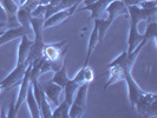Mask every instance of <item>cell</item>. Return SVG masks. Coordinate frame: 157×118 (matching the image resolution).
I'll list each match as a JSON object with an SVG mask.
<instances>
[{
    "label": "cell",
    "mask_w": 157,
    "mask_h": 118,
    "mask_svg": "<svg viewBox=\"0 0 157 118\" xmlns=\"http://www.w3.org/2000/svg\"><path fill=\"white\" fill-rule=\"evenodd\" d=\"M98 29L97 26L94 25V31L91 32V36H90V39H89V46H87V52H86V59H85V63H84V66L89 65V62H90V58H91V55L94 52V47L98 43Z\"/></svg>",
    "instance_id": "ac0fdd59"
},
{
    "label": "cell",
    "mask_w": 157,
    "mask_h": 118,
    "mask_svg": "<svg viewBox=\"0 0 157 118\" xmlns=\"http://www.w3.org/2000/svg\"><path fill=\"white\" fill-rule=\"evenodd\" d=\"M51 82L64 89V86L66 85V83L69 82V77H67V73H66L65 65H63L58 71H56L55 74H53V78L51 79Z\"/></svg>",
    "instance_id": "d6986e66"
},
{
    "label": "cell",
    "mask_w": 157,
    "mask_h": 118,
    "mask_svg": "<svg viewBox=\"0 0 157 118\" xmlns=\"http://www.w3.org/2000/svg\"><path fill=\"white\" fill-rule=\"evenodd\" d=\"M19 1H20V5H23V4L25 2V1H26V0H19Z\"/></svg>",
    "instance_id": "1f68e13d"
},
{
    "label": "cell",
    "mask_w": 157,
    "mask_h": 118,
    "mask_svg": "<svg viewBox=\"0 0 157 118\" xmlns=\"http://www.w3.org/2000/svg\"><path fill=\"white\" fill-rule=\"evenodd\" d=\"M156 38H157V23L156 21H149L148 27L145 30V33H144V36H142V40L138 45L141 47H144V45L150 39H156Z\"/></svg>",
    "instance_id": "9a60e30c"
},
{
    "label": "cell",
    "mask_w": 157,
    "mask_h": 118,
    "mask_svg": "<svg viewBox=\"0 0 157 118\" xmlns=\"http://www.w3.org/2000/svg\"><path fill=\"white\" fill-rule=\"evenodd\" d=\"M30 70H31V64L27 66L26 72L24 74V78L21 80V83H20V90H19V93H18V97H17V101H16L17 113H18V111L20 110L21 105H23L25 99H26V94H27V91H29V86L31 84V82H30Z\"/></svg>",
    "instance_id": "ba28073f"
},
{
    "label": "cell",
    "mask_w": 157,
    "mask_h": 118,
    "mask_svg": "<svg viewBox=\"0 0 157 118\" xmlns=\"http://www.w3.org/2000/svg\"><path fill=\"white\" fill-rule=\"evenodd\" d=\"M66 44H67V40L59 41L57 44L45 45L44 51H43L44 58L48 62H56V60H59V59H64L65 53L67 52V45Z\"/></svg>",
    "instance_id": "5b68a950"
},
{
    "label": "cell",
    "mask_w": 157,
    "mask_h": 118,
    "mask_svg": "<svg viewBox=\"0 0 157 118\" xmlns=\"http://www.w3.org/2000/svg\"><path fill=\"white\" fill-rule=\"evenodd\" d=\"M89 83H83L80 84L75 93V97H73V101L72 103L77 104L79 106H83L85 108L86 106V97H87V90H89Z\"/></svg>",
    "instance_id": "5bb4252c"
},
{
    "label": "cell",
    "mask_w": 157,
    "mask_h": 118,
    "mask_svg": "<svg viewBox=\"0 0 157 118\" xmlns=\"http://www.w3.org/2000/svg\"><path fill=\"white\" fill-rule=\"evenodd\" d=\"M16 101H17L16 96H13L12 99H11V103H10V109H8V113H7L8 118H14L18 115L16 112Z\"/></svg>",
    "instance_id": "d4e9b609"
},
{
    "label": "cell",
    "mask_w": 157,
    "mask_h": 118,
    "mask_svg": "<svg viewBox=\"0 0 157 118\" xmlns=\"http://www.w3.org/2000/svg\"><path fill=\"white\" fill-rule=\"evenodd\" d=\"M79 84L78 83H76L73 79H69V82L66 83V85L64 86V91H65V98H64V101L67 103L69 105L72 104V101H73V97H75V93H76V91H77V89H78Z\"/></svg>",
    "instance_id": "e0dca14e"
},
{
    "label": "cell",
    "mask_w": 157,
    "mask_h": 118,
    "mask_svg": "<svg viewBox=\"0 0 157 118\" xmlns=\"http://www.w3.org/2000/svg\"><path fill=\"white\" fill-rule=\"evenodd\" d=\"M134 109L142 117H157V94L144 92Z\"/></svg>",
    "instance_id": "6da1fadb"
},
{
    "label": "cell",
    "mask_w": 157,
    "mask_h": 118,
    "mask_svg": "<svg viewBox=\"0 0 157 118\" xmlns=\"http://www.w3.org/2000/svg\"><path fill=\"white\" fill-rule=\"evenodd\" d=\"M142 36L138 33L137 30V25H130V31H129V39H128V50H126V55H131V52L134 51L136 46L141 43Z\"/></svg>",
    "instance_id": "7c38bea8"
},
{
    "label": "cell",
    "mask_w": 157,
    "mask_h": 118,
    "mask_svg": "<svg viewBox=\"0 0 157 118\" xmlns=\"http://www.w3.org/2000/svg\"><path fill=\"white\" fill-rule=\"evenodd\" d=\"M82 1H83V2L85 4V6H86V5H90V4H94V2H96L97 0H82Z\"/></svg>",
    "instance_id": "4dcf8cb0"
},
{
    "label": "cell",
    "mask_w": 157,
    "mask_h": 118,
    "mask_svg": "<svg viewBox=\"0 0 157 118\" xmlns=\"http://www.w3.org/2000/svg\"><path fill=\"white\" fill-rule=\"evenodd\" d=\"M20 44H19V48H18V64L24 63L27 58V55L30 53V48H31L32 41L33 40L30 39V37L27 34H24L20 37Z\"/></svg>",
    "instance_id": "8fae6325"
},
{
    "label": "cell",
    "mask_w": 157,
    "mask_h": 118,
    "mask_svg": "<svg viewBox=\"0 0 157 118\" xmlns=\"http://www.w3.org/2000/svg\"><path fill=\"white\" fill-rule=\"evenodd\" d=\"M32 89H33V94L37 101V104L39 106L40 117L41 118H52V109L51 105L47 101L46 94L44 92L43 85H40L38 80H32L31 82Z\"/></svg>",
    "instance_id": "3957f363"
},
{
    "label": "cell",
    "mask_w": 157,
    "mask_h": 118,
    "mask_svg": "<svg viewBox=\"0 0 157 118\" xmlns=\"http://www.w3.org/2000/svg\"><path fill=\"white\" fill-rule=\"evenodd\" d=\"M46 5H43V4H39L37 7L34 8L31 12V17H44L45 18V13H46Z\"/></svg>",
    "instance_id": "cb8c5ba5"
},
{
    "label": "cell",
    "mask_w": 157,
    "mask_h": 118,
    "mask_svg": "<svg viewBox=\"0 0 157 118\" xmlns=\"http://www.w3.org/2000/svg\"><path fill=\"white\" fill-rule=\"evenodd\" d=\"M125 59H126V51H124V52H123L122 55H118L117 58H116V59H115V60H113L112 63L109 64V65H108L106 67H108V69H110V67H112V66H116V65H121V64L123 63V62H124Z\"/></svg>",
    "instance_id": "484cf974"
},
{
    "label": "cell",
    "mask_w": 157,
    "mask_h": 118,
    "mask_svg": "<svg viewBox=\"0 0 157 118\" xmlns=\"http://www.w3.org/2000/svg\"><path fill=\"white\" fill-rule=\"evenodd\" d=\"M30 64L31 63H29V62H26V60H25L24 63L17 64L16 69L12 71L6 78L2 79V80L0 82V85L2 86L4 91H10V90H12L13 87L20 85V83H21V80H23V78H24V74H25V72H26V69H27V66H29Z\"/></svg>",
    "instance_id": "7a4b0ae2"
},
{
    "label": "cell",
    "mask_w": 157,
    "mask_h": 118,
    "mask_svg": "<svg viewBox=\"0 0 157 118\" xmlns=\"http://www.w3.org/2000/svg\"><path fill=\"white\" fill-rule=\"evenodd\" d=\"M16 16L18 21L21 26H25V27H30L31 26V23H30V20H31V11L29 8L20 5L18 11H17Z\"/></svg>",
    "instance_id": "2e32d148"
},
{
    "label": "cell",
    "mask_w": 157,
    "mask_h": 118,
    "mask_svg": "<svg viewBox=\"0 0 157 118\" xmlns=\"http://www.w3.org/2000/svg\"><path fill=\"white\" fill-rule=\"evenodd\" d=\"M8 27H7V24L6 23H0V36L4 33V32L7 30Z\"/></svg>",
    "instance_id": "f546056e"
},
{
    "label": "cell",
    "mask_w": 157,
    "mask_h": 118,
    "mask_svg": "<svg viewBox=\"0 0 157 118\" xmlns=\"http://www.w3.org/2000/svg\"><path fill=\"white\" fill-rule=\"evenodd\" d=\"M84 111L85 108L83 106H79L77 104L72 103L70 105V109H69V118H79L84 115Z\"/></svg>",
    "instance_id": "7402d4cb"
},
{
    "label": "cell",
    "mask_w": 157,
    "mask_h": 118,
    "mask_svg": "<svg viewBox=\"0 0 157 118\" xmlns=\"http://www.w3.org/2000/svg\"><path fill=\"white\" fill-rule=\"evenodd\" d=\"M138 6L143 8H154L157 7V1L156 0H142L138 4Z\"/></svg>",
    "instance_id": "4316f807"
},
{
    "label": "cell",
    "mask_w": 157,
    "mask_h": 118,
    "mask_svg": "<svg viewBox=\"0 0 157 118\" xmlns=\"http://www.w3.org/2000/svg\"><path fill=\"white\" fill-rule=\"evenodd\" d=\"M7 12L0 4V23H7Z\"/></svg>",
    "instance_id": "83f0119b"
},
{
    "label": "cell",
    "mask_w": 157,
    "mask_h": 118,
    "mask_svg": "<svg viewBox=\"0 0 157 118\" xmlns=\"http://www.w3.org/2000/svg\"><path fill=\"white\" fill-rule=\"evenodd\" d=\"M25 102L27 103V106H29V109H30V113H31L32 118H41L40 117L39 106H38L37 101H36V98H34L33 89H32L31 84H30V86H29V91H27V94H26Z\"/></svg>",
    "instance_id": "4fadbf2b"
},
{
    "label": "cell",
    "mask_w": 157,
    "mask_h": 118,
    "mask_svg": "<svg viewBox=\"0 0 157 118\" xmlns=\"http://www.w3.org/2000/svg\"><path fill=\"white\" fill-rule=\"evenodd\" d=\"M0 4L2 5V7L5 8V11L7 12V16H13L16 14L19 6H17V4L13 0H0Z\"/></svg>",
    "instance_id": "44dd1931"
},
{
    "label": "cell",
    "mask_w": 157,
    "mask_h": 118,
    "mask_svg": "<svg viewBox=\"0 0 157 118\" xmlns=\"http://www.w3.org/2000/svg\"><path fill=\"white\" fill-rule=\"evenodd\" d=\"M76 10H77L76 6H72V7L65 8V10H60V11L53 13L52 16L45 18V20H44V29L57 26V25L62 24L66 19H69L70 17H72V14L76 12Z\"/></svg>",
    "instance_id": "8992f818"
},
{
    "label": "cell",
    "mask_w": 157,
    "mask_h": 118,
    "mask_svg": "<svg viewBox=\"0 0 157 118\" xmlns=\"http://www.w3.org/2000/svg\"><path fill=\"white\" fill-rule=\"evenodd\" d=\"M105 11L108 12L109 17L106 18V20L109 21L110 24L113 23V20L119 16H126L128 17V8H126L125 4L122 1V0H115L110 2Z\"/></svg>",
    "instance_id": "52a82bcc"
},
{
    "label": "cell",
    "mask_w": 157,
    "mask_h": 118,
    "mask_svg": "<svg viewBox=\"0 0 157 118\" xmlns=\"http://www.w3.org/2000/svg\"><path fill=\"white\" fill-rule=\"evenodd\" d=\"M78 2H79V4H80V2H82V0H78Z\"/></svg>",
    "instance_id": "d6a6232c"
},
{
    "label": "cell",
    "mask_w": 157,
    "mask_h": 118,
    "mask_svg": "<svg viewBox=\"0 0 157 118\" xmlns=\"http://www.w3.org/2000/svg\"><path fill=\"white\" fill-rule=\"evenodd\" d=\"M0 116H1V110H0Z\"/></svg>",
    "instance_id": "836d02e7"
},
{
    "label": "cell",
    "mask_w": 157,
    "mask_h": 118,
    "mask_svg": "<svg viewBox=\"0 0 157 118\" xmlns=\"http://www.w3.org/2000/svg\"><path fill=\"white\" fill-rule=\"evenodd\" d=\"M122 1L125 4V6H132V5H138L142 0H122Z\"/></svg>",
    "instance_id": "f1b7e54d"
},
{
    "label": "cell",
    "mask_w": 157,
    "mask_h": 118,
    "mask_svg": "<svg viewBox=\"0 0 157 118\" xmlns=\"http://www.w3.org/2000/svg\"><path fill=\"white\" fill-rule=\"evenodd\" d=\"M126 8H128V16L130 19V25H137L142 20L151 21V19L155 18L157 12V7L143 8L138 5L126 6Z\"/></svg>",
    "instance_id": "277c9868"
},
{
    "label": "cell",
    "mask_w": 157,
    "mask_h": 118,
    "mask_svg": "<svg viewBox=\"0 0 157 118\" xmlns=\"http://www.w3.org/2000/svg\"><path fill=\"white\" fill-rule=\"evenodd\" d=\"M82 70H83V74H84V82H85V83H89V84H91V83L94 80V70H92L91 67H89V65L83 66Z\"/></svg>",
    "instance_id": "603a6c76"
},
{
    "label": "cell",
    "mask_w": 157,
    "mask_h": 118,
    "mask_svg": "<svg viewBox=\"0 0 157 118\" xmlns=\"http://www.w3.org/2000/svg\"><path fill=\"white\" fill-rule=\"evenodd\" d=\"M115 1V0H97L94 4H90L86 5L85 7L83 8H77L76 11H90L91 12V18L96 19V18H101V16L103 14V12L105 11L106 6Z\"/></svg>",
    "instance_id": "30bf717a"
},
{
    "label": "cell",
    "mask_w": 157,
    "mask_h": 118,
    "mask_svg": "<svg viewBox=\"0 0 157 118\" xmlns=\"http://www.w3.org/2000/svg\"><path fill=\"white\" fill-rule=\"evenodd\" d=\"M69 109L70 105L64 101L63 103H59L56 109L52 111V117L55 118H69Z\"/></svg>",
    "instance_id": "ffe728a7"
},
{
    "label": "cell",
    "mask_w": 157,
    "mask_h": 118,
    "mask_svg": "<svg viewBox=\"0 0 157 118\" xmlns=\"http://www.w3.org/2000/svg\"><path fill=\"white\" fill-rule=\"evenodd\" d=\"M43 89H44V92L46 94V98L48 103H50V105H53L56 108L59 104V96L63 91V87H60L59 85L50 82V83H47L46 85H44Z\"/></svg>",
    "instance_id": "9c48e42d"
}]
</instances>
